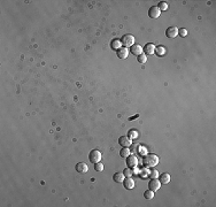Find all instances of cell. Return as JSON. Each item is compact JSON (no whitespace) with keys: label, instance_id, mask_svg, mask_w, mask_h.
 <instances>
[{"label":"cell","instance_id":"1","mask_svg":"<svg viewBox=\"0 0 216 207\" xmlns=\"http://www.w3.org/2000/svg\"><path fill=\"white\" fill-rule=\"evenodd\" d=\"M143 163H144V166L147 167V168H154V167L159 163V157L155 155V154H153V153L146 154V155H144Z\"/></svg>","mask_w":216,"mask_h":207},{"label":"cell","instance_id":"2","mask_svg":"<svg viewBox=\"0 0 216 207\" xmlns=\"http://www.w3.org/2000/svg\"><path fill=\"white\" fill-rule=\"evenodd\" d=\"M134 42H136V39H134V37L132 36V35H124L123 37H122V40H121V43L128 48V47H132L133 45H134Z\"/></svg>","mask_w":216,"mask_h":207},{"label":"cell","instance_id":"3","mask_svg":"<svg viewBox=\"0 0 216 207\" xmlns=\"http://www.w3.org/2000/svg\"><path fill=\"white\" fill-rule=\"evenodd\" d=\"M89 160H90V162H92V163L100 162V160H101V152H99L98 150L91 151L90 154H89Z\"/></svg>","mask_w":216,"mask_h":207},{"label":"cell","instance_id":"4","mask_svg":"<svg viewBox=\"0 0 216 207\" xmlns=\"http://www.w3.org/2000/svg\"><path fill=\"white\" fill-rule=\"evenodd\" d=\"M161 182L158 180V178H152L151 181H149V183H148V188H149V190H152V191H158L160 188H161Z\"/></svg>","mask_w":216,"mask_h":207},{"label":"cell","instance_id":"5","mask_svg":"<svg viewBox=\"0 0 216 207\" xmlns=\"http://www.w3.org/2000/svg\"><path fill=\"white\" fill-rule=\"evenodd\" d=\"M166 35H167V37L170 38V39L176 38V37L178 36V28H176V27H169V28L166 30Z\"/></svg>","mask_w":216,"mask_h":207},{"label":"cell","instance_id":"6","mask_svg":"<svg viewBox=\"0 0 216 207\" xmlns=\"http://www.w3.org/2000/svg\"><path fill=\"white\" fill-rule=\"evenodd\" d=\"M160 15H161V10L158 8V6H153V7H151L149 8V10H148V16L151 17V18H158V17H160Z\"/></svg>","mask_w":216,"mask_h":207},{"label":"cell","instance_id":"7","mask_svg":"<svg viewBox=\"0 0 216 207\" xmlns=\"http://www.w3.org/2000/svg\"><path fill=\"white\" fill-rule=\"evenodd\" d=\"M126 165H128L129 168H134V167H137V165H138V159H137V157L130 154V155L126 158Z\"/></svg>","mask_w":216,"mask_h":207},{"label":"cell","instance_id":"8","mask_svg":"<svg viewBox=\"0 0 216 207\" xmlns=\"http://www.w3.org/2000/svg\"><path fill=\"white\" fill-rule=\"evenodd\" d=\"M118 144H120L122 147H129V146L132 144V140H131L128 136H121L120 139H118Z\"/></svg>","mask_w":216,"mask_h":207},{"label":"cell","instance_id":"9","mask_svg":"<svg viewBox=\"0 0 216 207\" xmlns=\"http://www.w3.org/2000/svg\"><path fill=\"white\" fill-rule=\"evenodd\" d=\"M155 45L154 44H152V43H148V44H146L145 45V47H143L144 48V51H145V54L146 55H152V54H154L155 53Z\"/></svg>","mask_w":216,"mask_h":207},{"label":"cell","instance_id":"10","mask_svg":"<svg viewBox=\"0 0 216 207\" xmlns=\"http://www.w3.org/2000/svg\"><path fill=\"white\" fill-rule=\"evenodd\" d=\"M76 170L78 173H81V174H85L89 170V167H88V165L85 162H79V163L76 165Z\"/></svg>","mask_w":216,"mask_h":207},{"label":"cell","instance_id":"11","mask_svg":"<svg viewBox=\"0 0 216 207\" xmlns=\"http://www.w3.org/2000/svg\"><path fill=\"white\" fill-rule=\"evenodd\" d=\"M123 184H124V188L128 189V190H131V189L134 188V181H133L131 177H126V178H124Z\"/></svg>","mask_w":216,"mask_h":207},{"label":"cell","instance_id":"12","mask_svg":"<svg viewBox=\"0 0 216 207\" xmlns=\"http://www.w3.org/2000/svg\"><path fill=\"white\" fill-rule=\"evenodd\" d=\"M143 52H144V48L140 46V45H138V44H136V45H133L132 47H131V53L133 54V55H140V54H143Z\"/></svg>","mask_w":216,"mask_h":207},{"label":"cell","instance_id":"13","mask_svg":"<svg viewBox=\"0 0 216 207\" xmlns=\"http://www.w3.org/2000/svg\"><path fill=\"white\" fill-rule=\"evenodd\" d=\"M129 55V51L126 47H121L118 51H117V57L120 59H126Z\"/></svg>","mask_w":216,"mask_h":207},{"label":"cell","instance_id":"14","mask_svg":"<svg viewBox=\"0 0 216 207\" xmlns=\"http://www.w3.org/2000/svg\"><path fill=\"white\" fill-rule=\"evenodd\" d=\"M159 181L161 182V184H168L169 182H170V180H171V177H170V175L168 174V173H163L161 176H159Z\"/></svg>","mask_w":216,"mask_h":207},{"label":"cell","instance_id":"15","mask_svg":"<svg viewBox=\"0 0 216 207\" xmlns=\"http://www.w3.org/2000/svg\"><path fill=\"white\" fill-rule=\"evenodd\" d=\"M166 52H167V50H166V47L162 46V45L155 47V54H156L158 57H163V55L166 54Z\"/></svg>","mask_w":216,"mask_h":207},{"label":"cell","instance_id":"16","mask_svg":"<svg viewBox=\"0 0 216 207\" xmlns=\"http://www.w3.org/2000/svg\"><path fill=\"white\" fill-rule=\"evenodd\" d=\"M113 178H114V181H115L116 183H123L125 176H124L123 173H116V174H114V177H113Z\"/></svg>","mask_w":216,"mask_h":207},{"label":"cell","instance_id":"17","mask_svg":"<svg viewBox=\"0 0 216 207\" xmlns=\"http://www.w3.org/2000/svg\"><path fill=\"white\" fill-rule=\"evenodd\" d=\"M110 46H111V48H113V50L118 51V50L121 48V46H122V43H121V40H118V39H114V40L111 42Z\"/></svg>","mask_w":216,"mask_h":207},{"label":"cell","instance_id":"18","mask_svg":"<svg viewBox=\"0 0 216 207\" xmlns=\"http://www.w3.org/2000/svg\"><path fill=\"white\" fill-rule=\"evenodd\" d=\"M128 137H129L131 140L137 139V138H138V131H137L136 129H131V130L129 131V133H128Z\"/></svg>","mask_w":216,"mask_h":207},{"label":"cell","instance_id":"19","mask_svg":"<svg viewBox=\"0 0 216 207\" xmlns=\"http://www.w3.org/2000/svg\"><path fill=\"white\" fill-rule=\"evenodd\" d=\"M148 173H149V169L146 167V168L140 169L138 174H139V177H141V178H147V177H148Z\"/></svg>","mask_w":216,"mask_h":207},{"label":"cell","instance_id":"20","mask_svg":"<svg viewBox=\"0 0 216 207\" xmlns=\"http://www.w3.org/2000/svg\"><path fill=\"white\" fill-rule=\"evenodd\" d=\"M120 155L122 157V158H128L129 155H130V150H129V147H123L122 150H121V152H120Z\"/></svg>","mask_w":216,"mask_h":207},{"label":"cell","instance_id":"21","mask_svg":"<svg viewBox=\"0 0 216 207\" xmlns=\"http://www.w3.org/2000/svg\"><path fill=\"white\" fill-rule=\"evenodd\" d=\"M158 8H159L161 12H166V10L168 9V3H167L166 1H160Z\"/></svg>","mask_w":216,"mask_h":207},{"label":"cell","instance_id":"22","mask_svg":"<svg viewBox=\"0 0 216 207\" xmlns=\"http://www.w3.org/2000/svg\"><path fill=\"white\" fill-rule=\"evenodd\" d=\"M159 172L156 170V169H151L149 170V173H148V177H151V178H159Z\"/></svg>","mask_w":216,"mask_h":207},{"label":"cell","instance_id":"23","mask_svg":"<svg viewBox=\"0 0 216 207\" xmlns=\"http://www.w3.org/2000/svg\"><path fill=\"white\" fill-rule=\"evenodd\" d=\"M137 60H138V62L139 63H141V65H144L146 61H147V55L145 54V53H143V54H140V55H138V58H137Z\"/></svg>","mask_w":216,"mask_h":207},{"label":"cell","instance_id":"24","mask_svg":"<svg viewBox=\"0 0 216 207\" xmlns=\"http://www.w3.org/2000/svg\"><path fill=\"white\" fill-rule=\"evenodd\" d=\"M144 197H145L146 199H153V198H154V191H152V190L145 191V192H144Z\"/></svg>","mask_w":216,"mask_h":207},{"label":"cell","instance_id":"25","mask_svg":"<svg viewBox=\"0 0 216 207\" xmlns=\"http://www.w3.org/2000/svg\"><path fill=\"white\" fill-rule=\"evenodd\" d=\"M138 152H139V154L140 155H146L147 154V148L146 147H144V146H138Z\"/></svg>","mask_w":216,"mask_h":207},{"label":"cell","instance_id":"26","mask_svg":"<svg viewBox=\"0 0 216 207\" xmlns=\"http://www.w3.org/2000/svg\"><path fill=\"white\" fill-rule=\"evenodd\" d=\"M94 169H96V172H103L104 170V165L101 162H97V163H94Z\"/></svg>","mask_w":216,"mask_h":207},{"label":"cell","instance_id":"27","mask_svg":"<svg viewBox=\"0 0 216 207\" xmlns=\"http://www.w3.org/2000/svg\"><path fill=\"white\" fill-rule=\"evenodd\" d=\"M125 177H131L133 175V170H131V168H125V170L123 172Z\"/></svg>","mask_w":216,"mask_h":207},{"label":"cell","instance_id":"28","mask_svg":"<svg viewBox=\"0 0 216 207\" xmlns=\"http://www.w3.org/2000/svg\"><path fill=\"white\" fill-rule=\"evenodd\" d=\"M178 35H179L181 37H186V36H187V30L184 29V28L178 29Z\"/></svg>","mask_w":216,"mask_h":207}]
</instances>
